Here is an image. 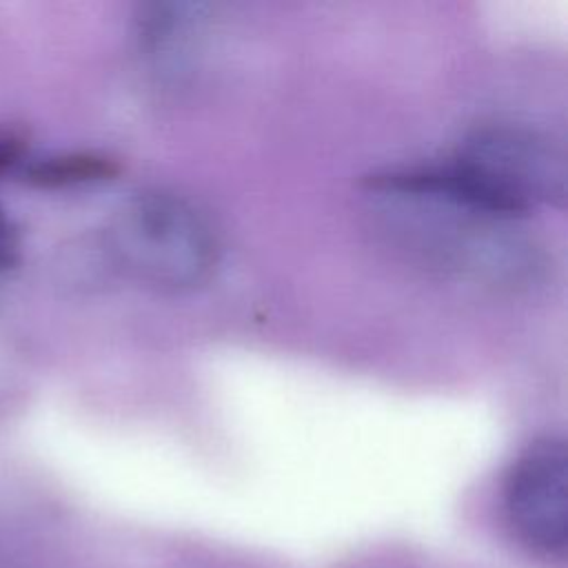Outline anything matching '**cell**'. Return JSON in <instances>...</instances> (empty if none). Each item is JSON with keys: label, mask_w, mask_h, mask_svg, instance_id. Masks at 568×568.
I'll return each mask as SVG.
<instances>
[{"label": "cell", "mask_w": 568, "mask_h": 568, "mask_svg": "<svg viewBox=\"0 0 568 568\" xmlns=\"http://www.w3.org/2000/svg\"><path fill=\"white\" fill-rule=\"evenodd\" d=\"M375 191L422 193L499 220H517L566 197L564 151L519 124H486L464 138L444 164L375 175Z\"/></svg>", "instance_id": "1"}, {"label": "cell", "mask_w": 568, "mask_h": 568, "mask_svg": "<svg viewBox=\"0 0 568 568\" xmlns=\"http://www.w3.org/2000/svg\"><path fill=\"white\" fill-rule=\"evenodd\" d=\"M111 237L122 268L164 293L204 284L220 257L209 217L186 197L164 189L133 195L118 213Z\"/></svg>", "instance_id": "2"}, {"label": "cell", "mask_w": 568, "mask_h": 568, "mask_svg": "<svg viewBox=\"0 0 568 568\" xmlns=\"http://www.w3.org/2000/svg\"><path fill=\"white\" fill-rule=\"evenodd\" d=\"M506 524L530 555L564 561L568 548V453L561 437H541L519 453L506 473Z\"/></svg>", "instance_id": "3"}, {"label": "cell", "mask_w": 568, "mask_h": 568, "mask_svg": "<svg viewBox=\"0 0 568 568\" xmlns=\"http://www.w3.org/2000/svg\"><path fill=\"white\" fill-rule=\"evenodd\" d=\"M115 173V164L102 155H53L31 162L24 169V180L29 184L42 189H58V186H73L87 182H100Z\"/></svg>", "instance_id": "4"}, {"label": "cell", "mask_w": 568, "mask_h": 568, "mask_svg": "<svg viewBox=\"0 0 568 568\" xmlns=\"http://www.w3.org/2000/svg\"><path fill=\"white\" fill-rule=\"evenodd\" d=\"M20 253V235L11 215L0 206V271L13 266Z\"/></svg>", "instance_id": "5"}, {"label": "cell", "mask_w": 568, "mask_h": 568, "mask_svg": "<svg viewBox=\"0 0 568 568\" xmlns=\"http://www.w3.org/2000/svg\"><path fill=\"white\" fill-rule=\"evenodd\" d=\"M24 155V140L16 133H0V173L16 166Z\"/></svg>", "instance_id": "6"}]
</instances>
